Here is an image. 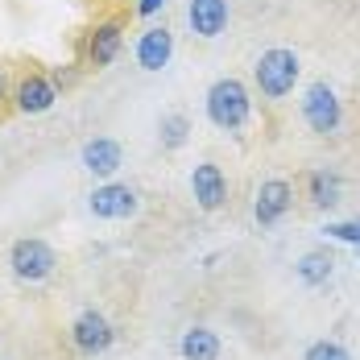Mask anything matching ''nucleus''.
Listing matches in <instances>:
<instances>
[{"instance_id": "f257e3e1", "label": "nucleus", "mask_w": 360, "mask_h": 360, "mask_svg": "<svg viewBox=\"0 0 360 360\" xmlns=\"http://www.w3.org/2000/svg\"><path fill=\"white\" fill-rule=\"evenodd\" d=\"M203 104H207V120L216 124L219 133H240L252 116L249 87H245L240 79H232V75H224V79H216V83L207 87V100H203Z\"/></svg>"}, {"instance_id": "f03ea898", "label": "nucleus", "mask_w": 360, "mask_h": 360, "mask_svg": "<svg viewBox=\"0 0 360 360\" xmlns=\"http://www.w3.org/2000/svg\"><path fill=\"white\" fill-rule=\"evenodd\" d=\"M298 54L286 50V46H274V50H265L261 58H257V67H252V83H257V91H261V100H286L290 91H294V83H298Z\"/></svg>"}, {"instance_id": "7ed1b4c3", "label": "nucleus", "mask_w": 360, "mask_h": 360, "mask_svg": "<svg viewBox=\"0 0 360 360\" xmlns=\"http://www.w3.org/2000/svg\"><path fill=\"white\" fill-rule=\"evenodd\" d=\"M8 269H13L17 282L37 286V282H46L58 269V252H54V245H46L41 236H21L8 249Z\"/></svg>"}, {"instance_id": "20e7f679", "label": "nucleus", "mask_w": 360, "mask_h": 360, "mask_svg": "<svg viewBox=\"0 0 360 360\" xmlns=\"http://www.w3.org/2000/svg\"><path fill=\"white\" fill-rule=\"evenodd\" d=\"M302 120H307L311 133H319V137L340 133V124H344V108H340V96H335L331 83L319 79V83L307 87V96H302Z\"/></svg>"}, {"instance_id": "39448f33", "label": "nucleus", "mask_w": 360, "mask_h": 360, "mask_svg": "<svg viewBox=\"0 0 360 360\" xmlns=\"http://www.w3.org/2000/svg\"><path fill=\"white\" fill-rule=\"evenodd\" d=\"M67 340H71V348L79 356H104L112 348V340H116V331H112L104 311H79L75 323L67 327Z\"/></svg>"}, {"instance_id": "423d86ee", "label": "nucleus", "mask_w": 360, "mask_h": 360, "mask_svg": "<svg viewBox=\"0 0 360 360\" xmlns=\"http://www.w3.org/2000/svg\"><path fill=\"white\" fill-rule=\"evenodd\" d=\"M87 207H91L96 219H133L141 212V195L124 182H100L87 195Z\"/></svg>"}, {"instance_id": "0eeeda50", "label": "nucleus", "mask_w": 360, "mask_h": 360, "mask_svg": "<svg viewBox=\"0 0 360 360\" xmlns=\"http://www.w3.org/2000/svg\"><path fill=\"white\" fill-rule=\"evenodd\" d=\"M290 207H294V186L286 179H265L257 186V199H252V219L261 224V228H274V224H282L290 216Z\"/></svg>"}, {"instance_id": "6e6552de", "label": "nucleus", "mask_w": 360, "mask_h": 360, "mask_svg": "<svg viewBox=\"0 0 360 360\" xmlns=\"http://www.w3.org/2000/svg\"><path fill=\"white\" fill-rule=\"evenodd\" d=\"M58 104V87L50 75H25L17 87H13V108L25 112V116H41Z\"/></svg>"}, {"instance_id": "1a4fd4ad", "label": "nucleus", "mask_w": 360, "mask_h": 360, "mask_svg": "<svg viewBox=\"0 0 360 360\" xmlns=\"http://www.w3.org/2000/svg\"><path fill=\"white\" fill-rule=\"evenodd\" d=\"M191 195H195L199 212H219L228 203V179L216 162H199L191 170Z\"/></svg>"}, {"instance_id": "9d476101", "label": "nucleus", "mask_w": 360, "mask_h": 360, "mask_svg": "<svg viewBox=\"0 0 360 360\" xmlns=\"http://www.w3.org/2000/svg\"><path fill=\"white\" fill-rule=\"evenodd\" d=\"M186 25L203 41H216L228 30V0H191L186 4Z\"/></svg>"}, {"instance_id": "9b49d317", "label": "nucleus", "mask_w": 360, "mask_h": 360, "mask_svg": "<svg viewBox=\"0 0 360 360\" xmlns=\"http://www.w3.org/2000/svg\"><path fill=\"white\" fill-rule=\"evenodd\" d=\"M124 50V25L112 17V21H100L91 34H87V67H108L116 63V54Z\"/></svg>"}, {"instance_id": "f8f14e48", "label": "nucleus", "mask_w": 360, "mask_h": 360, "mask_svg": "<svg viewBox=\"0 0 360 360\" xmlns=\"http://www.w3.org/2000/svg\"><path fill=\"white\" fill-rule=\"evenodd\" d=\"M120 166H124L120 141H112V137H91V141L83 145V170H87V174L112 182V174H116Z\"/></svg>"}, {"instance_id": "ddd939ff", "label": "nucleus", "mask_w": 360, "mask_h": 360, "mask_svg": "<svg viewBox=\"0 0 360 360\" xmlns=\"http://www.w3.org/2000/svg\"><path fill=\"white\" fill-rule=\"evenodd\" d=\"M137 67L141 71H162L166 63H170V54H174V34L166 30V25H153V30H145L137 37Z\"/></svg>"}, {"instance_id": "4468645a", "label": "nucleus", "mask_w": 360, "mask_h": 360, "mask_svg": "<svg viewBox=\"0 0 360 360\" xmlns=\"http://www.w3.org/2000/svg\"><path fill=\"white\" fill-rule=\"evenodd\" d=\"M294 274L302 286H327L335 274V257H331V249H307L294 261Z\"/></svg>"}, {"instance_id": "2eb2a0df", "label": "nucleus", "mask_w": 360, "mask_h": 360, "mask_svg": "<svg viewBox=\"0 0 360 360\" xmlns=\"http://www.w3.org/2000/svg\"><path fill=\"white\" fill-rule=\"evenodd\" d=\"M224 344L212 327H186L179 340V356L182 360H219Z\"/></svg>"}, {"instance_id": "dca6fc26", "label": "nucleus", "mask_w": 360, "mask_h": 360, "mask_svg": "<svg viewBox=\"0 0 360 360\" xmlns=\"http://www.w3.org/2000/svg\"><path fill=\"white\" fill-rule=\"evenodd\" d=\"M340 195H344V179L335 170H311L307 174V199L315 207H335Z\"/></svg>"}, {"instance_id": "f3484780", "label": "nucleus", "mask_w": 360, "mask_h": 360, "mask_svg": "<svg viewBox=\"0 0 360 360\" xmlns=\"http://www.w3.org/2000/svg\"><path fill=\"white\" fill-rule=\"evenodd\" d=\"M186 133H191L186 112H166L162 124H158V141H162V149H182V145H186Z\"/></svg>"}, {"instance_id": "a211bd4d", "label": "nucleus", "mask_w": 360, "mask_h": 360, "mask_svg": "<svg viewBox=\"0 0 360 360\" xmlns=\"http://www.w3.org/2000/svg\"><path fill=\"white\" fill-rule=\"evenodd\" d=\"M323 232H327V240H340V245H356V249H360V219H331Z\"/></svg>"}, {"instance_id": "6ab92c4d", "label": "nucleus", "mask_w": 360, "mask_h": 360, "mask_svg": "<svg viewBox=\"0 0 360 360\" xmlns=\"http://www.w3.org/2000/svg\"><path fill=\"white\" fill-rule=\"evenodd\" d=\"M302 360H352V356H348V348L335 344V340H315V344L302 352Z\"/></svg>"}, {"instance_id": "aec40b11", "label": "nucleus", "mask_w": 360, "mask_h": 360, "mask_svg": "<svg viewBox=\"0 0 360 360\" xmlns=\"http://www.w3.org/2000/svg\"><path fill=\"white\" fill-rule=\"evenodd\" d=\"M162 4H166V0H137V17H153V13H162Z\"/></svg>"}, {"instance_id": "412c9836", "label": "nucleus", "mask_w": 360, "mask_h": 360, "mask_svg": "<svg viewBox=\"0 0 360 360\" xmlns=\"http://www.w3.org/2000/svg\"><path fill=\"white\" fill-rule=\"evenodd\" d=\"M50 79H54V87L63 91V87H71V83H75V79H79V75H75V71H54V75H50Z\"/></svg>"}, {"instance_id": "4be33fe9", "label": "nucleus", "mask_w": 360, "mask_h": 360, "mask_svg": "<svg viewBox=\"0 0 360 360\" xmlns=\"http://www.w3.org/2000/svg\"><path fill=\"white\" fill-rule=\"evenodd\" d=\"M4 100H13V91H8V75L0 71V104H4Z\"/></svg>"}]
</instances>
